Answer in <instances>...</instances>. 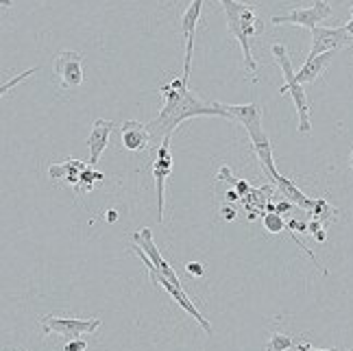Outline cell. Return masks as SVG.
Listing matches in <instances>:
<instances>
[{
  "mask_svg": "<svg viewBox=\"0 0 353 351\" xmlns=\"http://www.w3.org/2000/svg\"><path fill=\"white\" fill-rule=\"evenodd\" d=\"M120 136H122V146L131 153L151 148V133H148V127L138 123V120H127V123H122Z\"/></svg>",
  "mask_w": 353,
  "mask_h": 351,
  "instance_id": "14",
  "label": "cell"
},
{
  "mask_svg": "<svg viewBox=\"0 0 353 351\" xmlns=\"http://www.w3.org/2000/svg\"><path fill=\"white\" fill-rule=\"evenodd\" d=\"M205 0H190V5L181 13V33L185 37V63H183V81H190V70H192V52H194V37L201 20V9Z\"/></svg>",
  "mask_w": 353,
  "mask_h": 351,
  "instance_id": "9",
  "label": "cell"
},
{
  "mask_svg": "<svg viewBox=\"0 0 353 351\" xmlns=\"http://www.w3.org/2000/svg\"><path fill=\"white\" fill-rule=\"evenodd\" d=\"M236 216H238L236 208H232V205H225L223 208V219L225 221H236Z\"/></svg>",
  "mask_w": 353,
  "mask_h": 351,
  "instance_id": "26",
  "label": "cell"
},
{
  "mask_svg": "<svg viewBox=\"0 0 353 351\" xmlns=\"http://www.w3.org/2000/svg\"><path fill=\"white\" fill-rule=\"evenodd\" d=\"M334 55H336V50L323 52V55H314V57H307L305 63L301 66V70L296 72V81L301 86H310V83H314V81H319L325 74V70L330 68Z\"/></svg>",
  "mask_w": 353,
  "mask_h": 351,
  "instance_id": "15",
  "label": "cell"
},
{
  "mask_svg": "<svg viewBox=\"0 0 353 351\" xmlns=\"http://www.w3.org/2000/svg\"><path fill=\"white\" fill-rule=\"evenodd\" d=\"M105 174L97 170V166H88L83 170V174H81V179H79V185H77V192H90L94 185H97L99 181H103Z\"/></svg>",
  "mask_w": 353,
  "mask_h": 351,
  "instance_id": "19",
  "label": "cell"
},
{
  "mask_svg": "<svg viewBox=\"0 0 353 351\" xmlns=\"http://www.w3.org/2000/svg\"><path fill=\"white\" fill-rule=\"evenodd\" d=\"M351 18H353V5H351Z\"/></svg>",
  "mask_w": 353,
  "mask_h": 351,
  "instance_id": "32",
  "label": "cell"
},
{
  "mask_svg": "<svg viewBox=\"0 0 353 351\" xmlns=\"http://www.w3.org/2000/svg\"><path fill=\"white\" fill-rule=\"evenodd\" d=\"M353 44V39L349 37L345 26H338V29H330V26H316L312 29V48H310V57L323 55V52H332L338 48H345Z\"/></svg>",
  "mask_w": 353,
  "mask_h": 351,
  "instance_id": "10",
  "label": "cell"
},
{
  "mask_svg": "<svg viewBox=\"0 0 353 351\" xmlns=\"http://www.w3.org/2000/svg\"><path fill=\"white\" fill-rule=\"evenodd\" d=\"M131 240H133V245L142 247V251L146 253L148 262H151L161 275H166L172 283H176V286H181V281H179V277H176V273L172 271V266L164 260V255H161V251L157 249L155 240H153V232H151V229H148V227L140 229L138 234H133V236H131Z\"/></svg>",
  "mask_w": 353,
  "mask_h": 351,
  "instance_id": "11",
  "label": "cell"
},
{
  "mask_svg": "<svg viewBox=\"0 0 353 351\" xmlns=\"http://www.w3.org/2000/svg\"><path fill=\"white\" fill-rule=\"evenodd\" d=\"M174 168L172 161V153H170V140H164L155 151V159H153V177H155V188H157V221H164V185L166 179L170 177V172Z\"/></svg>",
  "mask_w": 353,
  "mask_h": 351,
  "instance_id": "8",
  "label": "cell"
},
{
  "mask_svg": "<svg viewBox=\"0 0 353 351\" xmlns=\"http://www.w3.org/2000/svg\"><path fill=\"white\" fill-rule=\"evenodd\" d=\"M118 219V214L114 210H110V214H107V221H116Z\"/></svg>",
  "mask_w": 353,
  "mask_h": 351,
  "instance_id": "29",
  "label": "cell"
},
{
  "mask_svg": "<svg viewBox=\"0 0 353 351\" xmlns=\"http://www.w3.org/2000/svg\"><path fill=\"white\" fill-rule=\"evenodd\" d=\"M116 131V123L112 120H105V118H97L92 123V133L88 138V148H90V159L88 164L90 166H97L101 155L105 153L107 144H110V136Z\"/></svg>",
  "mask_w": 353,
  "mask_h": 351,
  "instance_id": "13",
  "label": "cell"
},
{
  "mask_svg": "<svg viewBox=\"0 0 353 351\" xmlns=\"http://www.w3.org/2000/svg\"><path fill=\"white\" fill-rule=\"evenodd\" d=\"M349 164H351V172H353V148H351V155H349Z\"/></svg>",
  "mask_w": 353,
  "mask_h": 351,
  "instance_id": "30",
  "label": "cell"
},
{
  "mask_svg": "<svg viewBox=\"0 0 353 351\" xmlns=\"http://www.w3.org/2000/svg\"><path fill=\"white\" fill-rule=\"evenodd\" d=\"M296 205L292 203V201H288V199H283V201H279V203H277V214H288V212H292Z\"/></svg>",
  "mask_w": 353,
  "mask_h": 351,
  "instance_id": "25",
  "label": "cell"
},
{
  "mask_svg": "<svg viewBox=\"0 0 353 351\" xmlns=\"http://www.w3.org/2000/svg\"><path fill=\"white\" fill-rule=\"evenodd\" d=\"M223 110L227 114L229 120H236L244 129H247L249 138L262 133V110L257 103H247V105H229V103H221Z\"/></svg>",
  "mask_w": 353,
  "mask_h": 351,
  "instance_id": "12",
  "label": "cell"
},
{
  "mask_svg": "<svg viewBox=\"0 0 353 351\" xmlns=\"http://www.w3.org/2000/svg\"><path fill=\"white\" fill-rule=\"evenodd\" d=\"M44 334H57L63 339H81V336L97 334L101 328V319H74V317H52L42 314L39 317Z\"/></svg>",
  "mask_w": 353,
  "mask_h": 351,
  "instance_id": "5",
  "label": "cell"
},
{
  "mask_svg": "<svg viewBox=\"0 0 353 351\" xmlns=\"http://www.w3.org/2000/svg\"><path fill=\"white\" fill-rule=\"evenodd\" d=\"M338 214H341V210H338V208L330 205L325 199H316L314 208H312V212H310V219H314V221H319V223H323L325 227H327L338 219Z\"/></svg>",
  "mask_w": 353,
  "mask_h": 351,
  "instance_id": "17",
  "label": "cell"
},
{
  "mask_svg": "<svg viewBox=\"0 0 353 351\" xmlns=\"http://www.w3.org/2000/svg\"><path fill=\"white\" fill-rule=\"evenodd\" d=\"M133 249V253L135 255H138V258L144 262V266H146V271H148V275H151V279H153V283H157V286H161V288H164L168 294H170V299L176 303V305H179L181 310H183V312H188L190 317H192L196 323H199V325L203 328V332H205V334H212L214 332V328H212V323L205 319V317H201V312H199V310H196V305L192 303V299H190V297H188V292L183 290V286H176V283H172L166 275H161L159 271H157V268L151 264V262H148V258H146V253L142 251V247H138V245H133L131 247Z\"/></svg>",
  "mask_w": 353,
  "mask_h": 351,
  "instance_id": "4",
  "label": "cell"
},
{
  "mask_svg": "<svg viewBox=\"0 0 353 351\" xmlns=\"http://www.w3.org/2000/svg\"><path fill=\"white\" fill-rule=\"evenodd\" d=\"M83 55L77 50H59L55 63H52V70H55V79L59 88L63 90H77L83 83Z\"/></svg>",
  "mask_w": 353,
  "mask_h": 351,
  "instance_id": "7",
  "label": "cell"
},
{
  "mask_svg": "<svg viewBox=\"0 0 353 351\" xmlns=\"http://www.w3.org/2000/svg\"><path fill=\"white\" fill-rule=\"evenodd\" d=\"M3 7L7 9V7H11V0H3Z\"/></svg>",
  "mask_w": 353,
  "mask_h": 351,
  "instance_id": "31",
  "label": "cell"
},
{
  "mask_svg": "<svg viewBox=\"0 0 353 351\" xmlns=\"http://www.w3.org/2000/svg\"><path fill=\"white\" fill-rule=\"evenodd\" d=\"M270 52H273L275 61L279 63V68L283 72V79L286 83L279 88V94H290V99L296 107V116H299V133H310L312 131V123H310V99L305 94V86H301L296 81V72L292 70V63L288 57V50L283 44H273L270 46Z\"/></svg>",
  "mask_w": 353,
  "mask_h": 351,
  "instance_id": "3",
  "label": "cell"
},
{
  "mask_svg": "<svg viewBox=\"0 0 353 351\" xmlns=\"http://www.w3.org/2000/svg\"><path fill=\"white\" fill-rule=\"evenodd\" d=\"M18 351H24V349H18Z\"/></svg>",
  "mask_w": 353,
  "mask_h": 351,
  "instance_id": "33",
  "label": "cell"
},
{
  "mask_svg": "<svg viewBox=\"0 0 353 351\" xmlns=\"http://www.w3.org/2000/svg\"><path fill=\"white\" fill-rule=\"evenodd\" d=\"M159 94H161V99H164L161 110L151 123L146 125L148 133H151V151L153 153L157 151V146L161 142L170 140L172 133L179 129V125L190 118H199V116L227 118L221 103H203L199 97H194V94L188 90V83L183 81V77H176L170 81V83L161 86Z\"/></svg>",
  "mask_w": 353,
  "mask_h": 351,
  "instance_id": "1",
  "label": "cell"
},
{
  "mask_svg": "<svg viewBox=\"0 0 353 351\" xmlns=\"http://www.w3.org/2000/svg\"><path fill=\"white\" fill-rule=\"evenodd\" d=\"M307 234H310V236H314L319 242H325V240H327V232H325V225L319 223V221H314V219H310V221H307Z\"/></svg>",
  "mask_w": 353,
  "mask_h": 351,
  "instance_id": "22",
  "label": "cell"
},
{
  "mask_svg": "<svg viewBox=\"0 0 353 351\" xmlns=\"http://www.w3.org/2000/svg\"><path fill=\"white\" fill-rule=\"evenodd\" d=\"M88 166H90V164H85V161L68 157L65 161H61V164H52V166L48 168V177H50V179H57V181H63V183H68V185H72L74 190H77L81 174H83V170H85Z\"/></svg>",
  "mask_w": 353,
  "mask_h": 351,
  "instance_id": "16",
  "label": "cell"
},
{
  "mask_svg": "<svg viewBox=\"0 0 353 351\" xmlns=\"http://www.w3.org/2000/svg\"><path fill=\"white\" fill-rule=\"evenodd\" d=\"M296 351H316L314 347H312L307 341H303V339H299V343H296Z\"/></svg>",
  "mask_w": 353,
  "mask_h": 351,
  "instance_id": "27",
  "label": "cell"
},
{
  "mask_svg": "<svg viewBox=\"0 0 353 351\" xmlns=\"http://www.w3.org/2000/svg\"><path fill=\"white\" fill-rule=\"evenodd\" d=\"M332 18V7L327 0H314L310 7H296L286 11L283 16H273L270 18V24H294V26H303V29H316L321 26L323 20Z\"/></svg>",
  "mask_w": 353,
  "mask_h": 351,
  "instance_id": "6",
  "label": "cell"
},
{
  "mask_svg": "<svg viewBox=\"0 0 353 351\" xmlns=\"http://www.w3.org/2000/svg\"><path fill=\"white\" fill-rule=\"evenodd\" d=\"M185 273L192 275V277H203V275H205V268H203L201 262H188L185 264Z\"/></svg>",
  "mask_w": 353,
  "mask_h": 351,
  "instance_id": "24",
  "label": "cell"
},
{
  "mask_svg": "<svg viewBox=\"0 0 353 351\" xmlns=\"http://www.w3.org/2000/svg\"><path fill=\"white\" fill-rule=\"evenodd\" d=\"M296 343L299 339H292V336L281 334V332H273L266 343V351H288L290 347H296Z\"/></svg>",
  "mask_w": 353,
  "mask_h": 351,
  "instance_id": "18",
  "label": "cell"
},
{
  "mask_svg": "<svg viewBox=\"0 0 353 351\" xmlns=\"http://www.w3.org/2000/svg\"><path fill=\"white\" fill-rule=\"evenodd\" d=\"M225 9L229 33L236 39L242 48V63L244 72H247L249 81L255 86L257 83V61L251 52V42L264 33L266 20L262 18L260 7L255 3H238V0H219Z\"/></svg>",
  "mask_w": 353,
  "mask_h": 351,
  "instance_id": "2",
  "label": "cell"
},
{
  "mask_svg": "<svg viewBox=\"0 0 353 351\" xmlns=\"http://www.w3.org/2000/svg\"><path fill=\"white\" fill-rule=\"evenodd\" d=\"M262 221H264V227H266L268 234H281V232H286V219H283V216L277 214V212H266Z\"/></svg>",
  "mask_w": 353,
  "mask_h": 351,
  "instance_id": "20",
  "label": "cell"
},
{
  "mask_svg": "<svg viewBox=\"0 0 353 351\" xmlns=\"http://www.w3.org/2000/svg\"><path fill=\"white\" fill-rule=\"evenodd\" d=\"M345 29H347V33H349V37L353 39V18L345 24Z\"/></svg>",
  "mask_w": 353,
  "mask_h": 351,
  "instance_id": "28",
  "label": "cell"
},
{
  "mask_svg": "<svg viewBox=\"0 0 353 351\" xmlns=\"http://www.w3.org/2000/svg\"><path fill=\"white\" fill-rule=\"evenodd\" d=\"M88 343L83 339H68V343L61 347V351H85Z\"/></svg>",
  "mask_w": 353,
  "mask_h": 351,
  "instance_id": "23",
  "label": "cell"
},
{
  "mask_svg": "<svg viewBox=\"0 0 353 351\" xmlns=\"http://www.w3.org/2000/svg\"><path fill=\"white\" fill-rule=\"evenodd\" d=\"M35 72H37V68H29L26 72H22V74H18V77H13V79L9 81V83H3V88H0V94H3V97H7V94H9L13 88H16L18 83H22L24 79H29V77L35 74Z\"/></svg>",
  "mask_w": 353,
  "mask_h": 351,
  "instance_id": "21",
  "label": "cell"
}]
</instances>
